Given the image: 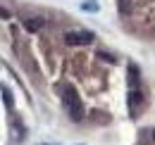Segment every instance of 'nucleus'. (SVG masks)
Here are the masks:
<instances>
[{"label": "nucleus", "mask_w": 155, "mask_h": 145, "mask_svg": "<svg viewBox=\"0 0 155 145\" xmlns=\"http://www.w3.org/2000/svg\"><path fill=\"white\" fill-rule=\"evenodd\" d=\"M62 98H64V107L69 112V117H72L74 121H81V119H84V105H81V100H79L77 91L69 86V88H64Z\"/></svg>", "instance_id": "1"}, {"label": "nucleus", "mask_w": 155, "mask_h": 145, "mask_svg": "<svg viewBox=\"0 0 155 145\" xmlns=\"http://www.w3.org/2000/svg\"><path fill=\"white\" fill-rule=\"evenodd\" d=\"M64 40L69 45H91L93 43V34L91 31H72V34L64 36Z\"/></svg>", "instance_id": "2"}, {"label": "nucleus", "mask_w": 155, "mask_h": 145, "mask_svg": "<svg viewBox=\"0 0 155 145\" xmlns=\"http://www.w3.org/2000/svg\"><path fill=\"white\" fill-rule=\"evenodd\" d=\"M127 102H129V112H131V117H136V114H138V105L143 102V93H141V88H138V91H129Z\"/></svg>", "instance_id": "4"}, {"label": "nucleus", "mask_w": 155, "mask_h": 145, "mask_svg": "<svg viewBox=\"0 0 155 145\" xmlns=\"http://www.w3.org/2000/svg\"><path fill=\"white\" fill-rule=\"evenodd\" d=\"M81 7H84V10H91V12H96V10H98V5L93 2V0H86V2L81 5Z\"/></svg>", "instance_id": "8"}, {"label": "nucleus", "mask_w": 155, "mask_h": 145, "mask_svg": "<svg viewBox=\"0 0 155 145\" xmlns=\"http://www.w3.org/2000/svg\"><path fill=\"white\" fill-rule=\"evenodd\" d=\"M2 100H5V107L12 109V98H10V88L7 86H2Z\"/></svg>", "instance_id": "6"}, {"label": "nucleus", "mask_w": 155, "mask_h": 145, "mask_svg": "<svg viewBox=\"0 0 155 145\" xmlns=\"http://www.w3.org/2000/svg\"><path fill=\"white\" fill-rule=\"evenodd\" d=\"M129 74H127V81H129V91H138L141 88V74H138V67L134 62H129Z\"/></svg>", "instance_id": "3"}, {"label": "nucleus", "mask_w": 155, "mask_h": 145, "mask_svg": "<svg viewBox=\"0 0 155 145\" xmlns=\"http://www.w3.org/2000/svg\"><path fill=\"white\" fill-rule=\"evenodd\" d=\"M129 10H131V2H129V0H119V12H122V14H127Z\"/></svg>", "instance_id": "7"}, {"label": "nucleus", "mask_w": 155, "mask_h": 145, "mask_svg": "<svg viewBox=\"0 0 155 145\" xmlns=\"http://www.w3.org/2000/svg\"><path fill=\"white\" fill-rule=\"evenodd\" d=\"M43 26H45V19H43V17H31V19H24V29H26L29 34H38Z\"/></svg>", "instance_id": "5"}]
</instances>
